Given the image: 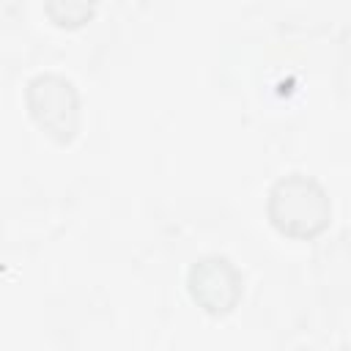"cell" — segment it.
<instances>
[{
    "instance_id": "6da1fadb",
    "label": "cell",
    "mask_w": 351,
    "mask_h": 351,
    "mask_svg": "<svg viewBox=\"0 0 351 351\" xmlns=\"http://www.w3.org/2000/svg\"><path fill=\"white\" fill-rule=\"evenodd\" d=\"M266 214L277 233L288 239H315L332 222V203L315 178L291 173L269 189Z\"/></svg>"
},
{
    "instance_id": "7a4b0ae2",
    "label": "cell",
    "mask_w": 351,
    "mask_h": 351,
    "mask_svg": "<svg viewBox=\"0 0 351 351\" xmlns=\"http://www.w3.org/2000/svg\"><path fill=\"white\" fill-rule=\"evenodd\" d=\"M25 104L36 126L66 145L80 132V93L60 74H36L25 88Z\"/></svg>"
},
{
    "instance_id": "3957f363",
    "label": "cell",
    "mask_w": 351,
    "mask_h": 351,
    "mask_svg": "<svg viewBox=\"0 0 351 351\" xmlns=\"http://www.w3.org/2000/svg\"><path fill=\"white\" fill-rule=\"evenodd\" d=\"M244 280L239 269L222 255H206L189 266L186 291L192 302L208 315H228L241 302Z\"/></svg>"
},
{
    "instance_id": "277c9868",
    "label": "cell",
    "mask_w": 351,
    "mask_h": 351,
    "mask_svg": "<svg viewBox=\"0 0 351 351\" xmlns=\"http://www.w3.org/2000/svg\"><path fill=\"white\" fill-rule=\"evenodd\" d=\"M44 14L52 25L77 30L88 25L96 14V0H44Z\"/></svg>"
}]
</instances>
